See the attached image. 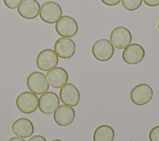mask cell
Returning a JSON list of instances; mask_svg holds the SVG:
<instances>
[{
	"mask_svg": "<svg viewBox=\"0 0 159 141\" xmlns=\"http://www.w3.org/2000/svg\"><path fill=\"white\" fill-rule=\"evenodd\" d=\"M91 52L96 59L101 62H106L112 58L114 48L111 41L105 38L96 41L91 48Z\"/></svg>",
	"mask_w": 159,
	"mask_h": 141,
	"instance_id": "obj_1",
	"label": "cell"
},
{
	"mask_svg": "<svg viewBox=\"0 0 159 141\" xmlns=\"http://www.w3.org/2000/svg\"><path fill=\"white\" fill-rule=\"evenodd\" d=\"M38 96L31 92L25 91L19 93L16 99V105L18 109L23 113H34L38 107Z\"/></svg>",
	"mask_w": 159,
	"mask_h": 141,
	"instance_id": "obj_2",
	"label": "cell"
},
{
	"mask_svg": "<svg viewBox=\"0 0 159 141\" xmlns=\"http://www.w3.org/2000/svg\"><path fill=\"white\" fill-rule=\"evenodd\" d=\"M27 86L35 95H42L49 88L46 75L40 71H34L29 74L27 79Z\"/></svg>",
	"mask_w": 159,
	"mask_h": 141,
	"instance_id": "obj_3",
	"label": "cell"
},
{
	"mask_svg": "<svg viewBox=\"0 0 159 141\" xmlns=\"http://www.w3.org/2000/svg\"><path fill=\"white\" fill-rule=\"evenodd\" d=\"M62 9L61 6L54 1H47L40 7L39 15L41 20L49 24L58 21L61 17Z\"/></svg>",
	"mask_w": 159,
	"mask_h": 141,
	"instance_id": "obj_4",
	"label": "cell"
},
{
	"mask_svg": "<svg viewBox=\"0 0 159 141\" xmlns=\"http://www.w3.org/2000/svg\"><path fill=\"white\" fill-rule=\"evenodd\" d=\"M153 97V90L147 83H140L135 85L130 91V98L133 103L143 106L150 101Z\"/></svg>",
	"mask_w": 159,
	"mask_h": 141,
	"instance_id": "obj_5",
	"label": "cell"
},
{
	"mask_svg": "<svg viewBox=\"0 0 159 141\" xmlns=\"http://www.w3.org/2000/svg\"><path fill=\"white\" fill-rule=\"evenodd\" d=\"M55 30L61 37L70 38L75 36L78 29L75 19L69 15L61 16L55 24Z\"/></svg>",
	"mask_w": 159,
	"mask_h": 141,
	"instance_id": "obj_6",
	"label": "cell"
},
{
	"mask_svg": "<svg viewBox=\"0 0 159 141\" xmlns=\"http://www.w3.org/2000/svg\"><path fill=\"white\" fill-rule=\"evenodd\" d=\"M58 62V58L52 49H45L41 51L36 58L37 67L42 71H48L55 68Z\"/></svg>",
	"mask_w": 159,
	"mask_h": 141,
	"instance_id": "obj_7",
	"label": "cell"
},
{
	"mask_svg": "<svg viewBox=\"0 0 159 141\" xmlns=\"http://www.w3.org/2000/svg\"><path fill=\"white\" fill-rule=\"evenodd\" d=\"M132 34L129 29L119 26L114 28L110 35V41L113 46L117 49H124L130 44Z\"/></svg>",
	"mask_w": 159,
	"mask_h": 141,
	"instance_id": "obj_8",
	"label": "cell"
},
{
	"mask_svg": "<svg viewBox=\"0 0 159 141\" xmlns=\"http://www.w3.org/2000/svg\"><path fill=\"white\" fill-rule=\"evenodd\" d=\"M60 105V100L53 92H46L39 98L38 107L41 113L46 114L53 113Z\"/></svg>",
	"mask_w": 159,
	"mask_h": 141,
	"instance_id": "obj_9",
	"label": "cell"
},
{
	"mask_svg": "<svg viewBox=\"0 0 159 141\" xmlns=\"http://www.w3.org/2000/svg\"><path fill=\"white\" fill-rule=\"evenodd\" d=\"M145 56L143 48L138 43H130L127 46L122 53L123 61L128 64H137L139 63Z\"/></svg>",
	"mask_w": 159,
	"mask_h": 141,
	"instance_id": "obj_10",
	"label": "cell"
},
{
	"mask_svg": "<svg viewBox=\"0 0 159 141\" xmlns=\"http://www.w3.org/2000/svg\"><path fill=\"white\" fill-rule=\"evenodd\" d=\"M61 101L70 106H76L80 98V94L77 87L71 83H66L61 87L59 92Z\"/></svg>",
	"mask_w": 159,
	"mask_h": 141,
	"instance_id": "obj_11",
	"label": "cell"
},
{
	"mask_svg": "<svg viewBox=\"0 0 159 141\" xmlns=\"http://www.w3.org/2000/svg\"><path fill=\"white\" fill-rule=\"evenodd\" d=\"M53 48L54 51L58 57L62 59H69L74 55L76 45L71 38L60 37L55 41Z\"/></svg>",
	"mask_w": 159,
	"mask_h": 141,
	"instance_id": "obj_12",
	"label": "cell"
},
{
	"mask_svg": "<svg viewBox=\"0 0 159 141\" xmlns=\"http://www.w3.org/2000/svg\"><path fill=\"white\" fill-rule=\"evenodd\" d=\"M75 117L74 109L70 106L61 105L53 112V120L59 126L65 127L72 123Z\"/></svg>",
	"mask_w": 159,
	"mask_h": 141,
	"instance_id": "obj_13",
	"label": "cell"
},
{
	"mask_svg": "<svg viewBox=\"0 0 159 141\" xmlns=\"http://www.w3.org/2000/svg\"><path fill=\"white\" fill-rule=\"evenodd\" d=\"M46 77L50 85L54 88H60L65 85L68 80V75L65 69L61 67L47 71Z\"/></svg>",
	"mask_w": 159,
	"mask_h": 141,
	"instance_id": "obj_14",
	"label": "cell"
},
{
	"mask_svg": "<svg viewBox=\"0 0 159 141\" xmlns=\"http://www.w3.org/2000/svg\"><path fill=\"white\" fill-rule=\"evenodd\" d=\"M40 4L36 0H22L17 7V12L25 19L36 18L40 11Z\"/></svg>",
	"mask_w": 159,
	"mask_h": 141,
	"instance_id": "obj_15",
	"label": "cell"
},
{
	"mask_svg": "<svg viewBox=\"0 0 159 141\" xmlns=\"http://www.w3.org/2000/svg\"><path fill=\"white\" fill-rule=\"evenodd\" d=\"M11 128L16 136L25 139L31 136L34 131L32 122L25 118H20L16 119L12 123Z\"/></svg>",
	"mask_w": 159,
	"mask_h": 141,
	"instance_id": "obj_16",
	"label": "cell"
},
{
	"mask_svg": "<svg viewBox=\"0 0 159 141\" xmlns=\"http://www.w3.org/2000/svg\"><path fill=\"white\" fill-rule=\"evenodd\" d=\"M114 130L109 125L102 124L96 128L93 133V141H113Z\"/></svg>",
	"mask_w": 159,
	"mask_h": 141,
	"instance_id": "obj_17",
	"label": "cell"
},
{
	"mask_svg": "<svg viewBox=\"0 0 159 141\" xmlns=\"http://www.w3.org/2000/svg\"><path fill=\"white\" fill-rule=\"evenodd\" d=\"M142 3V0H122V6L127 11H133L139 9Z\"/></svg>",
	"mask_w": 159,
	"mask_h": 141,
	"instance_id": "obj_18",
	"label": "cell"
},
{
	"mask_svg": "<svg viewBox=\"0 0 159 141\" xmlns=\"http://www.w3.org/2000/svg\"><path fill=\"white\" fill-rule=\"evenodd\" d=\"M150 141H159V125L154 126L149 132Z\"/></svg>",
	"mask_w": 159,
	"mask_h": 141,
	"instance_id": "obj_19",
	"label": "cell"
},
{
	"mask_svg": "<svg viewBox=\"0 0 159 141\" xmlns=\"http://www.w3.org/2000/svg\"><path fill=\"white\" fill-rule=\"evenodd\" d=\"M22 0H3L4 4L10 9H15Z\"/></svg>",
	"mask_w": 159,
	"mask_h": 141,
	"instance_id": "obj_20",
	"label": "cell"
},
{
	"mask_svg": "<svg viewBox=\"0 0 159 141\" xmlns=\"http://www.w3.org/2000/svg\"><path fill=\"white\" fill-rule=\"evenodd\" d=\"M121 0H101V1L106 6H114L118 4Z\"/></svg>",
	"mask_w": 159,
	"mask_h": 141,
	"instance_id": "obj_21",
	"label": "cell"
},
{
	"mask_svg": "<svg viewBox=\"0 0 159 141\" xmlns=\"http://www.w3.org/2000/svg\"><path fill=\"white\" fill-rule=\"evenodd\" d=\"M145 4L150 7H155L159 5V0H142Z\"/></svg>",
	"mask_w": 159,
	"mask_h": 141,
	"instance_id": "obj_22",
	"label": "cell"
},
{
	"mask_svg": "<svg viewBox=\"0 0 159 141\" xmlns=\"http://www.w3.org/2000/svg\"><path fill=\"white\" fill-rule=\"evenodd\" d=\"M27 141H47L45 137L41 135H35L30 137Z\"/></svg>",
	"mask_w": 159,
	"mask_h": 141,
	"instance_id": "obj_23",
	"label": "cell"
},
{
	"mask_svg": "<svg viewBox=\"0 0 159 141\" xmlns=\"http://www.w3.org/2000/svg\"><path fill=\"white\" fill-rule=\"evenodd\" d=\"M8 141H25L23 138H20L19 137H13L11 138Z\"/></svg>",
	"mask_w": 159,
	"mask_h": 141,
	"instance_id": "obj_24",
	"label": "cell"
},
{
	"mask_svg": "<svg viewBox=\"0 0 159 141\" xmlns=\"http://www.w3.org/2000/svg\"><path fill=\"white\" fill-rule=\"evenodd\" d=\"M51 141H62L60 139H53V140H52Z\"/></svg>",
	"mask_w": 159,
	"mask_h": 141,
	"instance_id": "obj_25",
	"label": "cell"
},
{
	"mask_svg": "<svg viewBox=\"0 0 159 141\" xmlns=\"http://www.w3.org/2000/svg\"><path fill=\"white\" fill-rule=\"evenodd\" d=\"M158 30H159V22H158Z\"/></svg>",
	"mask_w": 159,
	"mask_h": 141,
	"instance_id": "obj_26",
	"label": "cell"
}]
</instances>
